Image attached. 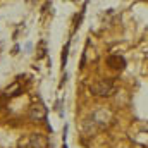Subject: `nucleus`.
Returning <instances> with one entry per match:
<instances>
[{
    "mask_svg": "<svg viewBox=\"0 0 148 148\" xmlns=\"http://www.w3.org/2000/svg\"><path fill=\"white\" fill-rule=\"evenodd\" d=\"M112 121H114V115H112L110 110H107V109H98V110H95L86 121H84V126H91V127L84 129V133H86V134H93L97 129L107 127Z\"/></svg>",
    "mask_w": 148,
    "mask_h": 148,
    "instance_id": "1",
    "label": "nucleus"
},
{
    "mask_svg": "<svg viewBox=\"0 0 148 148\" xmlns=\"http://www.w3.org/2000/svg\"><path fill=\"white\" fill-rule=\"evenodd\" d=\"M114 88H115L114 81H110V79H100V81H97V83H93L90 86V91L95 97H109V95L114 93Z\"/></svg>",
    "mask_w": 148,
    "mask_h": 148,
    "instance_id": "2",
    "label": "nucleus"
},
{
    "mask_svg": "<svg viewBox=\"0 0 148 148\" xmlns=\"http://www.w3.org/2000/svg\"><path fill=\"white\" fill-rule=\"evenodd\" d=\"M29 147L31 148H47V138L43 134H31L29 136Z\"/></svg>",
    "mask_w": 148,
    "mask_h": 148,
    "instance_id": "3",
    "label": "nucleus"
},
{
    "mask_svg": "<svg viewBox=\"0 0 148 148\" xmlns=\"http://www.w3.org/2000/svg\"><path fill=\"white\" fill-rule=\"evenodd\" d=\"M107 62H109V66L112 69H117V71H122L126 67V60L122 57H119V55H110Z\"/></svg>",
    "mask_w": 148,
    "mask_h": 148,
    "instance_id": "4",
    "label": "nucleus"
},
{
    "mask_svg": "<svg viewBox=\"0 0 148 148\" xmlns=\"http://www.w3.org/2000/svg\"><path fill=\"white\" fill-rule=\"evenodd\" d=\"M45 114H47L45 107H43L41 103H38V105H33V107H31V110H29V117H31L33 121H40V119L45 117Z\"/></svg>",
    "mask_w": 148,
    "mask_h": 148,
    "instance_id": "5",
    "label": "nucleus"
}]
</instances>
